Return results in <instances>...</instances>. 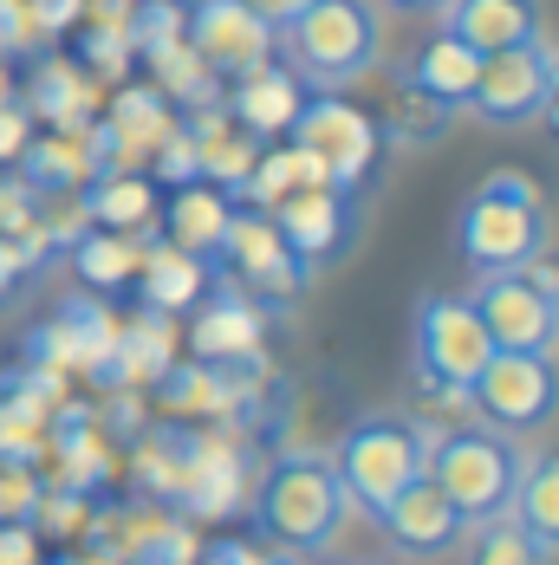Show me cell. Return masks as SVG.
<instances>
[{
    "label": "cell",
    "instance_id": "f1b7e54d",
    "mask_svg": "<svg viewBox=\"0 0 559 565\" xmlns=\"http://www.w3.org/2000/svg\"><path fill=\"white\" fill-rule=\"evenodd\" d=\"M0 234H40V189L0 175Z\"/></svg>",
    "mask_w": 559,
    "mask_h": 565
},
{
    "label": "cell",
    "instance_id": "1f68e13d",
    "mask_svg": "<svg viewBox=\"0 0 559 565\" xmlns=\"http://www.w3.org/2000/svg\"><path fill=\"white\" fill-rule=\"evenodd\" d=\"M20 143H27V105H7L0 98V163H13Z\"/></svg>",
    "mask_w": 559,
    "mask_h": 565
},
{
    "label": "cell",
    "instance_id": "d6a6232c",
    "mask_svg": "<svg viewBox=\"0 0 559 565\" xmlns=\"http://www.w3.org/2000/svg\"><path fill=\"white\" fill-rule=\"evenodd\" d=\"M0 565H33V533H27L20 520L0 526Z\"/></svg>",
    "mask_w": 559,
    "mask_h": 565
},
{
    "label": "cell",
    "instance_id": "d6986e66",
    "mask_svg": "<svg viewBox=\"0 0 559 565\" xmlns=\"http://www.w3.org/2000/svg\"><path fill=\"white\" fill-rule=\"evenodd\" d=\"M254 344H261V306L241 299L234 286H222L196 319V351L209 364H222V358H254Z\"/></svg>",
    "mask_w": 559,
    "mask_h": 565
},
{
    "label": "cell",
    "instance_id": "cb8c5ba5",
    "mask_svg": "<svg viewBox=\"0 0 559 565\" xmlns=\"http://www.w3.org/2000/svg\"><path fill=\"white\" fill-rule=\"evenodd\" d=\"M13 163H20V182H33L40 195H53V189H72V182L92 175V150L72 130H53V137H27Z\"/></svg>",
    "mask_w": 559,
    "mask_h": 565
},
{
    "label": "cell",
    "instance_id": "9a60e30c",
    "mask_svg": "<svg viewBox=\"0 0 559 565\" xmlns=\"http://www.w3.org/2000/svg\"><path fill=\"white\" fill-rule=\"evenodd\" d=\"M306 98H313V92L293 78V65L267 58V65H254V72L228 78L222 111H228V124H241L247 137L274 143V137H286V130H293V117H299V105H306Z\"/></svg>",
    "mask_w": 559,
    "mask_h": 565
},
{
    "label": "cell",
    "instance_id": "83f0119b",
    "mask_svg": "<svg viewBox=\"0 0 559 565\" xmlns=\"http://www.w3.org/2000/svg\"><path fill=\"white\" fill-rule=\"evenodd\" d=\"M72 267H78L92 286H124V280H137L144 254H137V241H130V234L98 227V234H85V241L72 247Z\"/></svg>",
    "mask_w": 559,
    "mask_h": 565
},
{
    "label": "cell",
    "instance_id": "8992f818",
    "mask_svg": "<svg viewBox=\"0 0 559 565\" xmlns=\"http://www.w3.org/2000/svg\"><path fill=\"white\" fill-rule=\"evenodd\" d=\"M488 332L468 306V292H430L416 299V326H410V364H416V384L436 396H462L468 403V384L475 371L488 364Z\"/></svg>",
    "mask_w": 559,
    "mask_h": 565
},
{
    "label": "cell",
    "instance_id": "836d02e7",
    "mask_svg": "<svg viewBox=\"0 0 559 565\" xmlns=\"http://www.w3.org/2000/svg\"><path fill=\"white\" fill-rule=\"evenodd\" d=\"M202 565H261V553H254L247 540H215V546L202 553Z\"/></svg>",
    "mask_w": 559,
    "mask_h": 565
},
{
    "label": "cell",
    "instance_id": "5b68a950",
    "mask_svg": "<svg viewBox=\"0 0 559 565\" xmlns=\"http://www.w3.org/2000/svg\"><path fill=\"white\" fill-rule=\"evenodd\" d=\"M520 468H527V455H520V443H514L507 429H449L443 443H430V468H423V475H430L449 501L468 513V526H475V520L507 513Z\"/></svg>",
    "mask_w": 559,
    "mask_h": 565
},
{
    "label": "cell",
    "instance_id": "4316f807",
    "mask_svg": "<svg viewBox=\"0 0 559 565\" xmlns=\"http://www.w3.org/2000/svg\"><path fill=\"white\" fill-rule=\"evenodd\" d=\"M449 105H436L430 92H416V85H403L397 78V98H391V111H384V137L391 143H403V150H423V143H436L449 130Z\"/></svg>",
    "mask_w": 559,
    "mask_h": 565
},
{
    "label": "cell",
    "instance_id": "52a82bcc",
    "mask_svg": "<svg viewBox=\"0 0 559 565\" xmlns=\"http://www.w3.org/2000/svg\"><path fill=\"white\" fill-rule=\"evenodd\" d=\"M553 267L527 260V267H502V274H475V319L495 351H553L559 319H553Z\"/></svg>",
    "mask_w": 559,
    "mask_h": 565
},
{
    "label": "cell",
    "instance_id": "f35d334b",
    "mask_svg": "<svg viewBox=\"0 0 559 565\" xmlns=\"http://www.w3.org/2000/svg\"><path fill=\"white\" fill-rule=\"evenodd\" d=\"M261 565H313V553H274V559H261Z\"/></svg>",
    "mask_w": 559,
    "mask_h": 565
},
{
    "label": "cell",
    "instance_id": "ba28073f",
    "mask_svg": "<svg viewBox=\"0 0 559 565\" xmlns=\"http://www.w3.org/2000/svg\"><path fill=\"white\" fill-rule=\"evenodd\" d=\"M468 403L482 409V423H495L507 436L547 429L559 416V364L553 351H488V364L475 371Z\"/></svg>",
    "mask_w": 559,
    "mask_h": 565
},
{
    "label": "cell",
    "instance_id": "4fadbf2b",
    "mask_svg": "<svg viewBox=\"0 0 559 565\" xmlns=\"http://www.w3.org/2000/svg\"><path fill=\"white\" fill-rule=\"evenodd\" d=\"M215 267H234V280H247L267 299H293L306 286V260L280 241V227L267 222V209H234L228 215V241Z\"/></svg>",
    "mask_w": 559,
    "mask_h": 565
},
{
    "label": "cell",
    "instance_id": "484cf974",
    "mask_svg": "<svg viewBox=\"0 0 559 565\" xmlns=\"http://www.w3.org/2000/svg\"><path fill=\"white\" fill-rule=\"evenodd\" d=\"M468 553H462V565H553V553L514 520V513H495V520H475L468 533Z\"/></svg>",
    "mask_w": 559,
    "mask_h": 565
},
{
    "label": "cell",
    "instance_id": "4dcf8cb0",
    "mask_svg": "<svg viewBox=\"0 0 559 565\" xmlns=\"http://www.w3.org/2000/svg\"><path fill=\"white\" fill-rule=\"evenodd\" d=\"M78 7H85V0H27V13H33L40 40H46V33H59V26H72V20H78Z\"/></svg>",
    "mask_w": 559,
    "mask_h": 565
},
{
    "label": "cell",
    "instance_id": "44dd1931",
    "mask_svg": "<svg viewBox=\"0 0 559 565\" xmlns=\"http://www.w3.org/2000/svg\"><path fill=\"white\" fill-rule=\"evenodd\" d=\"M150 58V72H157V92L164 98H176V111H209V105H222V78L196 58V46L189 40H169V46H157Z\"/></svg>",
    "mask_w": 559,
    "mask_h": 565
},
{
    "label": "cell",
    "instance_id": "603a6c76",
    "mask_svg": "<svg viewBox=\"0 0 559 565\" xmlns=\"http://www.w3.org/2000/svg\"><path fill=\"white\" fill-rule=\"evenodd\" d=\"M27 111L53 117L59 130H85L92 124V78L72 65V58H46L40 72H33V98H27Z\"/></svg>",
    "mask_w": 559,
    "mask_h": 565
},
{
    "label": "cell",
    "instance_id": "6da1fadb",
    "mask_svg": "<svg viewBox=\"0 0 559 565\" xmlns=\"http://www.w3.org/2000/svg\"><path fill=\"white\" fill-rule=\"evenodd\" d=\"M345 488L326 449H286L267 461L261 494H254V526L261 540H274L280 553H319L333 546V533L345 526Z\"/></svg>",
    "mask_w": 559,
    "mask_h": 565
},
{
    "label": "cell",
    "instance_id": "2e32d148",
    "mask_svg": "<svg viewBox=\"0 0 559 565\" xmlns=\"http://www.w3.org/2000/svg\"><path fill=\"white\" fill-rule=\"evenodd\" d=\"M443 33H455L475 53H507L540 40V0H449L443 7Z\"/></svg>",
    "mask_w": 559,
    "mask_h": 565
},
{
    "label": "cell",
    "instance_id": "d4e9b609",
    "mask_svg": "<svg viewBox=\"0 0 559 565\" xmlns=\"http://www.w3.org/2000/svg\"><path fill=\"white\" fill-rule=\"evenodd\" d=\"M85 215L98 227H117V234H137L150 227L157 215V189L144 175H124V170H98V182L85 189Z\"/></svg>",
    "mask_w": 559,
    "mask_h": 565
},
{
    "label": "cell",
    "instance_id": "f546056e",
    "mask_svg": "<svg viewBox=\"0 0 559 565\" xmlns=\"http://www.w3.org/2000/svg\"><path fill=\"white\" fill-rule=\"evenodd\" d=\"M85 58H92L98 72H124V65L137 58V46H130L124 26H92V33H85Z\"/></svg>",
    "mask_w": 559,
    "mask_h": 565
},
{
    "label": "cell",
    "instance_id": "9c48e42d",
    "mask_svg": "<svg viewBox=\"0 0 559 565\" xmlns=\"http://www.w3.org/2000/svg\"><path fill=\"white\" fill-rule=\"evenodd\" d=\"M286 137H293V150H306V163L319 170V182L351 189V195H358V182L378 163V124L365 111H351L338 92H313Z\"/></svg>",
    "mask_w": 559,
    "mask_h": 565
},
{
    "label": "cell",
    "instance_id": "74e56055",
    "mask_svg": "<svg viewBox=\"0 0 559 565\" xmlns=\"http://www.w3.org/2000/svg\"><path fill=\"white\" fill-rule=\"evenodd\" d=\"M384 7H397V13H443L449 0H384Z\"/></svg>",
    "mask_w": 559,
    "mask_h": 565
},
{
    "label": "cell",
    "instance_id": "d590c367",
    "mask_svg": "<svg viewBox=\"0 0 559 565\" xmlns=\"http://www.w3.org/2000/svg\"><path fill=\"white\" fill-rule=\"evenodd\" d=\"M540 117H547V130L559 137V53H553V78H547V111H540Z\"/></svg>",
    "mask_w": 559,
    "mask_h": 565
},
{
    "label": "cell",
    "instance_id": "7402d4cb",
    "mask_svg": "<svg viewBox=\"0 0 559 565\" xmlns=\"http://www.w3.org/2000/svg\"><path fill=\"white\" fill-rule=\"evenodd\" d=\"M507 513L547 546V553H559V455H527V468H520V481H514V501H507Z\"/></svg>",
    "mask_w": 559,
    "mask_h": 565
},
{
    "label": "cell",
    "instance_id": "7a4b0ae2",
    "mask_svg": "<svg viewBox=\"0 0 559 565\" xmlns=\"http://www.w3.org/2000/svg\"><path fill=\"white\" fill-rule=\"evenodd\" d=\"M384 46L378 7L371 0H306L286 26H280V53L293 65V78L306 92H345L358 85Z\"/></svg>",
    "mask_w": 559,
    "mask_h": 565
},
{
    "label": "cell",
    "instance_id": "8d00e7d4",
    "mask_svg": "<svg viewBox=\"0 0 559 565\" xmlns=\"http://www.w3.org/2000/svg\"><path fill=\"white\" fill-rule=\"evenodd\" d=\"M13 260H20V247H13V241H0V292H7V286H13V274H20V267H13Z\"/></svg>",
    "mask_w": 559,
    "mask_h": 565
},
{
    "label": "cell",
    "instance_id": "30bf717a",
    "mask_svg": "<svg viewBox=\"0 0 559 565\" xmlns=\"http://www.w3.org/2000/svg\"><path fill=\"white\" fill-rule=\"evenodd\" d=\"M182 40L196 46V58L222 85L241 78V72H254V65H267V58H280V26L261 7H247V0H189Z\"/></svg>",
    "mask_w": 559,
    "mask_h": 565
},
{
    "label": "cell",
    "instance_id": "e575fe53",
    "mask_svg": "<svg viewBox=\"0 0 559 565\" xmlns=\"http://www.w3.org/2000/svg\"><path fill=\"white\" fill-rule=\"evenodd\" d=\"M247 7H261V13H267L274 26H286V20H293V13H299L306 0H247Z\"/></svg>",
    "mask_w": 559,
    "mask_h": 565
},
{
    "label": "cell",
    "instance_id": "277c9868",
    "mask_svg": "<svg viewBox=\"0 0 559 565\" xmlns=\"http://www.w3.org/2000/svg\"><path fill=\"white\" fill-rule=\"evenodd\" d=\"M430 443H436V436H430L416 416H384V409H378V416H358L333 449L345 501L378 520V508H391L397 494L430 468Z\"/></svg>",
    "mask_w": 559,
    "mask_h": 565
},
{
    "label": "cell",
    "instance_id": "ab89813d",
    "mask_svg": "<svg viewBox=\"0 0 559 565\" xmlns=\"http://www.w3.org/2000/svg\"><path fill=\"white\" fill-rule=\"evenodd\" d=\"M553 319H559V280H553Z\"/></svg>",
    "mask_w": 559,
    "mask_h": 565
},
{
    "label": "cell",
    "instance_id": "ffe728a7",
    "mask_svg": "<svg viewBox=\"0 0 559 565\" xmlns=\"http://www.w3.org/2000/svg\"><path fill=\"white\" fill-rule=\"evenodd\" d=\"M137 292H144L150 312H182V306H196L209 292V267L196 254H182V247H157L137 267Z\"/></svg>",
    "mask_w": 559,
    "mask_h": 565
},
{
    "label": "cell",
    "instance_id": "ac0fdd59",
    "mask_svg": "<svg viewBox=\"0 0 559 565\" xmlns=\"http://www.w3.org/2000/svg\"><path fill=\"white\" fill-rule=\"evenodd\" d=\"M475 78H482V53L475 46H462L455 33H436V40H423L416 58L403 65V85H416V92H430L436 105H468V92H475Z\"/></svg>",
    "mask_w": 559,
    "mask_h": 565
},
{
    "label": "cell",
    "instance_id": "8fae6325",
    "mask_svg": "<svg viewBox=\"0 0 559 565\" xmlns=\"http://www.w3.org/2000/svg\"><path fill=\"white\" fill-rule=\"evenodd\" d=\"M547 78H553V53L540 40L527 46H507V53H488L482 58V78L468 92V111L495 130H520L547 111Z\"/></svg>",
    "mask_w": 559,
    "mask_h": 565
},
{
    "label": "cell",
    "instance_id": "5bb4252c",
    "mask_svg": "<svg viewBox=\"0 0 559 565\" xmlns=\"http://www.w3.org/2000/svg\"><path fill=\"white\" fill-rule=\"evenodd\" d=\"M378 526H384V540H391L397 553H410V559H443V553L462 546L468 513L455 508L430 475H416L391 508H378Z\"/></svg>",
    "mask_w": 559,
    "mask_h": 565
},
{
    "label": "cell",
    "instance_id": "e0dca14e",
    "mask_svg": "<svg viewBox=\"0 0 559 565\" xmlns=\"http://www.w3.org/2000/svg\"><path fill=\"white\" fill-rule=\"evenodd\" d=\"M228 215H234V195L215 189V182H182L176 202H169V247L196 254L202 267L222 260V241H228Z\"/></svg>",
    "mask_w": 559,
    "mask_h": 565
},
{
    "label": "cell",
    "instance_id": "7c38bea8",
    "mask_svg": "<svg viewBox=\"0 0 559 565\" xmlns=\"http://www.w3.org/2000/svg\"><path fill=\"white\" fill-rule=\"evenodd\" d=\"M267 222L313 267V260H333V254L351 247V234H358V195L351 189H333V182H306V189L280 195L274 209H267Z\"/></svg>",
    "mask_w": 559,
    "mask_h": 565
},
{
    "label": "cell",
    "instance_id": "3957f363",
    "mask_svg": "<svg viewBox=\"0 0 559 565\" xmlns=\"http://www.w3.org/2000/svg\"><path fill=\"white\" fill-rule=\"evenodd\" d=\"M547 202L527 175H488L462 209H455V254L475 274H502V267H527L547 254Z\"/></svg>",
    "mask_w": 559,
    "mask_h": 565
}]
</instances>
